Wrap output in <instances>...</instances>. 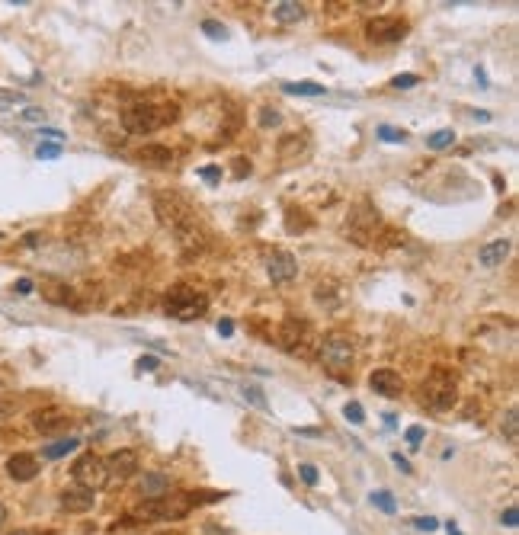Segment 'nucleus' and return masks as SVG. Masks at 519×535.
<instances>
[{
  "label": "nucleus",
  "mask_w": 519,
  "mask_h": 535,
  "mask_svg": "<svg viewBox=\"0 0 519 535\" xmlns=\"http://www.w3.org/2000/svg\"><path fill=\"white\" fill-rule=\"evenodd\" d=\"M177 119H180V106L177 103H164V106L135 103L122 113V128L132 132V135H151V132H158V128L170 125Z\"/></svg>",
  "instance_id": "1"
},
{
  "label": "nucleus",
  "mask_w": 519,
  "mask_h": 535,
  "mask_svg": "<svg viewBox=\"0 0 519 535\" xmlns=\"http://www.w3.org/2000/svg\"><path fill=\"white\" fill-rule=\"evenodd\" d=\"M420 401L427 404L429 410H436V414L455 408V401H459V382H455V372L436 366V369L427 375V382L420 384Z\"/></svg>",
  "instance_id": "2"
},
{
  "label": "nucleus",
  "mask_w": 519,
  "mask_h": 535,
  "mask_svg": "<svg viewBox=\"0 0 519 535\" xmlns=\"http://www.w3.org/2000/svg\"><path fill=\"white\" fill-rule=\"evenodd\" d=\"M164 311L173 317V321H183V324H186V321H196V317H202L205 311H209V295L196 286L180 282V286H173L170 292H167Z\"/></svg>",
  "instance_id": "3"
},
{
  "label": "nucleus",
  "mask_w": 519,
  "mask_h": 535,
  "mask_svg": "<svg viewBox=\"0 0 519 535\" xmlns=\"http://www.w3.org/2000/svg\"><path fill=\"white\" fill-rule=\"evenodd\" d=\"M317 356L331 372H346L353 366L356 356V340L346 331H331L317 340Z\"/></svg>",
  "instance_id": "4"
},
{
  "label": "nucleus",
  "mask_w": 519,
  "mask_h": 535,
  "mask_svg": "<svg viewBox=\"0 0 519 535\" xmlns=\"http://www.w3.org/2000/svg\"><path fill=\"white\" fill-rule=\"evenodd\" d=\"M193 497L189 494H164L158 500H144L141 506H135V520H183L193 513Z\"/></svg>",
  "instance_id": "5"
},
{
  "label": "nucleus",
  "mask_w": 519,
  "mask_h": 535,
  "mask_svg": "<svg viewBox=\"0 0 519 535\" xmlns=\"http://www.w3.org/2000/svg\"><path fill=\"white\" fill-rule=\"evenodd\" d=\"M279 347L286 349L289 356H301V359H311L317 353V337L311 331L308 321H298V317H289L279 327Z\"/></svg>",
  "instance_id": "6"
},
{
  "label": "nucleus",
  "mask_w": 519,
  "mask_h": 535,
  "mask_svg": "<svg viewBox=\"0 0 519 535\" xmlns=\"http://www.w3.org/2000/svg\"><path fill=\"white\" fill-rule=\"evenodd\" d=\"M154 215H158V221L164 228H170V231H180L183 225L196 221L193 205H189L180 193H158V196H154Z\"/></svg>",
  "instance_id": "7"
},
{
  "label": "nucleus",
  "mask_w": 519,
  "mask_h": 535,
  "mask_svg": "<svg viewBox=\"0 0 519 535\" xmlns=\"http://www.w3.org/2000/svg\"><path fill=\"white\" fill-rule=\"evenodd\" d=\"M71 478H74L77 487L99 490L106 481H109V475H106V459H99L97 452L77 455V461L71 465Z\"/></svg>",
  "instance_id": "8"
},
{
  "label": "nucleus",
  "mask_w": 519,
  "mask_h": 535,
  "mask_svg": "<svg viewBox=\"0 0 519 535\" xmlns=\"http://www.w3.org/2000/svg\"><path fill=\"white\" fill-rule=\"evenodd\" d=\"M407 20H401V16H375V20H369L366 23V39H372V42H401V39L407 36Z\"/></svg>",
  "instance_id": "9"
},
{
  "label": "nucleus",
  "mask_w": 519,
  "mask_h": 535,
  "mask_svg": "<svg viewBox=\"0 0 519 535\" xmlns=\"http://www.w3.org/2000/svg\"><path fill=\"white\" fill-rule=\"evenodd\" d=\"M266 276L272 279V286H286L298 276V260L289 250H272L266 253Z\"/></svg>",
  "instance_id": "10"
},
{
  "label": "nucleus",
  "mask_w": 519,
  "mask_h": 535,
  "mask_svg": "<svg viewBox=\"0 0 519 535\" xmlns=\"http://www.w3.org/2000/svg\"><path fill=\"white\" fill-rule=\"evenodd\" d=\"M138 471V452L135 449H116L109 459H106V475L113 481H128V478Z\"/></svg>",
  "instance_id": "11"
},
{
  "label": "nucleus",
  "mask_w": 519,
  "mask_h": 535,
  "mask_svg": "<svg viewBox=\"0 0 519 535\" xmlns=\"http://www.w3.org/2000/svg\"><path fill=\"white\" fill-rule=\"evenodd\" d=\"M71 426V417L61 408H42L32 414V430L42 433V436H52V433H61Z\"/></svg>",
  "instance_id": "12"
},
{
  "label": "nucleus",
  "mask_w": 519,
  "mask_h": 535,
  "mask_svg": "<svg viewBox=\"0 0 519 535\" xmlns=\"http://www.w3.org/2000/svg\"><path fill=\"white\" fill-rule=\"evenodd\" d=\"M369 388L375 394H382V398H401L404 394V378L394 369H375L369 375Z\"/></svg>",
  "instance_id": "13"
},
{
  "label": "nucleus",
  "mask_w": 519,
  "mask_h": 535,
  "mask_svg": "<svg viewBox=\"0 0 519 535\" xmlns=\"http://www.w3.org/2000/svg\"><path fill=\"white\" fill-rule=\"evenodd\" d=\"M42 295H46V302L52 305H61V308H74V311H83L87 305L81 302V292L71 286H64V282H48L46 289H42Z\"/></svg>",
  "instance_id": "14"
},
{
  "label": "nucleus",
  "mask_w": 519,
  "mask_h": 535,
  "mask_svg": "<svg viewBox=\"0 0 519 535\" xmlns=\"http://www.w3.org/2000/svg\"><path fill=\"white\" fill-rule=\"evenodd\" d=\"M510 247L513 244L506 241V237H494V241H487L481 250H478V263H481L484 270H497V266H504V260L510 256Z\"/></svg>",
  "instance_id": "15"
},
{
  "label": "nucleus",
  "mask_w": 519,
  "mask_h": 535,
  "mask_svg": "<svg viewBox=\"0 0 519 535\" xmlns=\"http://www.w3.org/2000/svg\"><path fill=\"white\" fill-rule=\"evenodd\" d=\"M93 506H97L93 490H87V487H68V490H61V510H68V513H90Z\"/></svg>",
  "instance_id": "16"
},
{
  "label": "nucleus",
  "mask_w": 519,
  "mask_h": 535,
  "mask_svg": "<svg viewBox=\"0 0 519 535\" xmlns=\"http://www.w3.org/2000/svg\"><path fill=\"white\" fill-rule=\"evenodd\" d=\"M7 475L13 481H32L39 475V459L29 452H16L7 459Z\"/></svg>",
  "instance_id": "17"
},
{
  "label": "nucleus",
  "mask_w": 519,
  "mask_h": 535,
  "mask_svg": "<svg viewBox=\"0 0 519 535\" xmlns=\"http://www.w3.org/2000/svg\"><path fill=\"white\" fill-rule=\"evenodd\" d=\"M308 16V7L305 4H298V0H279V4H272V20L282 26H295L301 23Z\"/></svg>",
  "instance_id": "18"
},
{
  "label": "nucleus",
  "mask_w": 519,
  "mask_h": 535,
  "mask_svg": "<svg viewBox=\"0 0 519 535\" xmlns=\"http://www.w3.org/2000/svg\"><path fill=\"white\" fill-rule=\"evenodd\" d=\"M314 298L324 305V308H340L343 305V286L337 279H324L314 286Z\"/></svg>",
  "instance_id": "19"
},
{
  "label": "nucleus",
  "mask_w": 519,
  "mask_h": 535,
  "mask_svg": "<svg viewBox=\"0 0 519 535\" xmlns=\"http://www.w3.org/2000/svg\"><path fill=\"white\" fill-rule=\"evenodd\" d=\"M138 490H141L144 500H158V497H164V494H170V478L160 475V471H148Z\"/></svg>",
  "instance_id": "20"
},
{
  "label": "nucleus",
  "mask_w": 519,
  "mask_h": 535,
  "mask_svg": "<svg viewBox=\"0 0 519 535\" xmlns=\"http://www.w3.org/2000/svg\"><path fill=\"white\" fill-rule=\"evenodd\" d=\"M135 158L141 160V164H151V167H170L173 164V151L164 148V144H144V148L135 151Z\"/></svg>",
  "instance_id": "21"
},
{
  "label": "nucleus",
  "mask_w": 519,
  "mask_h": 535,
  "mask_svg": "<svg viewBox=\"0 0 519 535\" xmlns=\"http://www.w3.org/2000/svg\"><path fill=\"white\" fill-rule=\"evenodd\" d=\"M308 151V138L305 135H286L282 141H279V158L282 160H292L298 158V154Z\"/></svg>",
  "instance_id": "22"
},
{
  "label": "nucleus",
  "mask_w": 519,
  "mask_h": 535,
  "mask_svg": "<svg viewBox=\"0 0 519 535\" xmlns=\"http://www.w3.org/2000/svg\"><path fill=\"white\" fill-rule=\"evenodd\" d=\"M282 90L292 93V97H324L327 87L314 83V81H289V83H282Z\"/></svg>",
  "instance_id": "23"
},
{
  "label": "nucleus",
  "mask_w": 519,
  "mask_h": 535,
  "mask_svg": "<svg viewBox=\"0 0 519 535\" xmlns=\"http://www.w3.org/2000/svg\"><path fill=\"white\" fill-rule=\"evenodd\" d=\"M286 228L289 231H311L314 228V218H308V211L305 209H289L286 211Z\"/></svg>",
  "instance_id": "24"
},
{
  "label": "nucleus",
  "mask_w": 519,
  "mask_h": 535,
  "mask_svg": "<svg viewBox=\"0 0 519 535\" xmlns=\"http://www.w3.org/2000/svg\"><path fill=\"white\" fill-rule=\"evenodd\" d=\"M77 445H81V439H74V436L58 439V443L46 445V459H64V455H68V452H74Z\"/></svg>",
  "instance_id": "25"
},
{
  "label": "nucleus",
  "mask_w": 519,
  "mask_h": 535,
  "mask_svg": "<svg viewBox=\"0 0 519 535\" xmlns=\"http://www.w3.org/2000/svg\"><path fill=\"white\" fill-rule=\"evenodd\" d=\"M504 436H506V443L510 445L519 443V410L516 408H510L504 414Z\"/></svg>",
  "instance_id": "26"
},
{
  "label": "nucleus",
  "mask_w": 519,
  "mask_h": 535,
  "mask_svg": "<svg viewBox=\"0 0 519 535\" xmlns=\"http://www.w3.org/2000/svg\"><path fill=\"white\" fill-rule=\"evenodd\" d=\"M452 144H455V132L452 128H439V132H433L427 138V148H433V151H443V148H452Z\"/></svg>",
  "instance_id": "27"
},
{
  "label": "nucleus",
  "mask_w": 519,
  "mask_h": 535,
  "mask_svg": "<svg viewBox=\"0 0 519 535\" xmlns=\"http://www.w3.org/2000/svg\"><path fill=\"white\" fill-rule=\"evenodd\" d=\"M369 500H372V506H378V510L388 513V516H392V513H398V503H394V497L388 494V490H372Z\"/></svg>",
  "instance_id": "28"
},
{
  "label": "nucleus",
  "mask_w": 519,
  "mask_h": 535,
  "mask_svg": "<svg viewBox=\"0 0 519 535\" xmlns=\"http://www.w3.org/2000/svg\"><path fill=\"white\" fill-rule=\"evenodd\" d=\"M26 103V93L20 90H0V113H7V109H16V106Z\"/></svg>",
  "instance_id": "29"
},
{
  "label": "nucleus",
  "mask_w": 519,
  "mask_h": 535,
  "mask_svg": "<svg viewBox=\"0 0 519 535\" xmlns=\"http://www.w3.org/2000/svg\"><path fill=\"white\" fill-rule=\"evenodd\" d=\"M378 138H382V141H392V144H404L407 132L404 128H394V125H378Z\"/></svg>",
  "instance_id": "30"
},
{
  "label": "nucleus",
  "mask_w": 519,
  "mask_h": 535,
  "mask_svg": "<svg viewBox=\"0 0 519 535\" xmlns=\"http://www.w3.org/2000/svg\"><path fill=\"white\" fill-rule=\"evenodd\" d=\"M343 414H346V420L353 423V426H362V423H366V410H362L359 401H350V404L343 408Z\"/></svg>",
  "instance_id": "31"
},
{
  "label": "nucleus",
  "mask_w": 519,
  "mask_h": 535,
  "mask_svg": "<svg viewBox=\"0 0 519 535\" xmlns=\"http://www.w3.org/2000/svg\"><path fill=\"white\" fill-rule=\"evenodd\" d=\"M244 401H250L254 408H260V410H266L270 404H266V398H263V391L260 388H254V384H244Z\"/></svg>",
  "instance_id": "32"
},
{
  "label": "nucleus",
  "mask_w": 519,
  "mask_h": 535,
  "mask_svg": "<svg viewBox=\"0 0 519 535\" xmlns=\"http://www.w3.org/2000/svg\"><path fill=\"white\" fill-rule=\"evenodd\" d=\"M279 122H282V113H279L276 106H263V109H260V125L263 128H272V125H279Z\"/></svg>",
  "instance_id": "33"
},
{
  "label": "nucleus",
  "mask_w": 519,
  "mask_h": 535,
  "mask_svg": "<svg viewBox=\"0 0 519 535\" xmlns=\"http://www.w3.org/2000/svg\"><path fill=\"white\" fill-rule=\"evenodd\" d=\"M46 109H42V106H26L23 113H20V122H39V125H42V122H46Z\"/></svg>",
  "instance_id": "34"
},
{
  "label": "nucleus",
  "mask_w": 519,
  "mask_h": 535,
  "mask_svg": "<svg viewBox=\"0 0 519 535\" xmlns=\"http://www.w3.org/2000/svg\"><path fill=\"white\" fill-rule=\"evenodd\" d=\"M417 83H420V74H398V77H392L394 90H410V87H417Z\"/></svg>",
  "instance_id": "35"
},
{
  "label": "nucleus",
  "mask_w": 519,
  "mask_h": 535,
  "mask_svg": "<svg viewBox=\"0 0 519 535\" xmlns=\"http://www.w3.org/2000/svg\"><path fill=\"white\" fill-rule=\"evenodd\" d=\"M36 158H42V160H55V158H61V144H52V141L39 144V148H36Z\"/></svg>",
  "instance_id": "36"
},
{
  "label": "nucleus",
  "mask_w": 519,
  "mask_h": 535,
  "mask_svg": "<svg viewBox=\"0 0 519 535\" xmlns=\"http://www.w3.org/2000/svg\"><path fill=\"white\" fill-rule=\"evenodd\" d=\"M298 475H301V481L308 484V487H314V484L321 481V478H317V468L308 465V461H305V465H298Z\"/></svg>",
  "instance_id": "37"
},
{
  "label": "nucleus",
  "mask_w": 519,
  "mask_h": 535,
  "mask_svg": "<svg viewBox=\"0 0 519 535\" xmlns=\"http://www.w3.org/2000/svg\"><path fill=\"white\" fill-rule=\"evenodd\" d=\"M16 408H20V401L7 398V394H0V420H7L10 414H16Z\"/></svg>",
  "instance_id": "38"
},
{
  "label": "nucleus",
  "mask_w": 519,
  "mask_h": 535,
  "mask_svg": "<svg viewBox=\"0 0 519 535\" xmlns=\"http://www.w3.org/2000/svg\"><path fill=\"white\" fill-rule=\"evenodd\" d=\"M202 32H209L212 39H228V29L219 23V20H205V23H202Z\"/></svg>",
  "instance_id": "39"
},
{
  "label": "nucleus",
  "mask_w": 519,
  "mask_h": 535,
  "mask_svg": "<svg viewBox=\"0 0 519 535\" xmlns=\"http://www.w3.org/2000/svg\"><path fill=\"white\" fill-rule=\"evenodd\" d=\"M500 522H504L506 529H516L519 526V510H516V506H506L504 516H500Z\"/></svg>",
  "instance_id": "40"
},
{
  "label": "nucleus",
  "mask_w": 519,
  "mask_h": 535,
  "mask_svg": "<svg viewBox=\"0 0 519 535\" xmlns=\"http://www.w3.org/2000/svg\"><path fill=\"white\" fill-rule=\"evenodd\" d=\"M414 526L420 529V532H436V529H439V522L433 520V516H417V520H414Z\"/></svg>",
  "instance_id": "41"
},
{
  "label": "nucleus",
  "mask_w": 519,
  "mask_h": 535,
  "mask_svg": "<svg viewBox=\"0 0 519 535\" xmlns=\"http://www.w3.org/2000/svg\"><path fill=\"white\" fill-rule=\"evenodd\" d=\"M423 436H427V433H423V426H410V430L404 433V439H407V443H410V445H414V449L423 443Z\"/></svg>",
  "instance_id": "42"
},
{
  "label": "nucleus",
  "mask_w": 519,
  "mask_h": 535,
  "mask_svg": "<svg viewBox=\"0 0 519 535\" xmlns=\"http://www.w3.org/2000/svg\"><path fill=\"white\" fill-rule=\"evenodd\" d=\"M250 170H254V167H250L247 158H237V160H234V176H237V180H244Z\"/></svg>",
  "instance_id": "43"
},
{
  "label": "nucleus",
  "mask_w": 519,
  "mask_h": 535,
  "mask_svg": "<svg viewBox=\"0 0 519 535\" xmlns=\"http://www.w3.org/2000/svg\"><path fill=\"white\" fill-rule=\"evenodd\" d=\"M199 176H202L205 183H212V186H215V183L221 180V170H219V167H202V170H199Z\"/></svg>",
  "instance_id": "44"
},
{
  "label": "nucleus",
  "mask_w": 519,
  "mask_h": 535,
  "mask_svg": "<svg viewBox=\"0 0 519 535\" xmlns=\"http://www.w3.org/2000/svg\"><path fill=\"white\" fill-rule=\"evenodd\" d=\"M138 372H158V359L154 356H141L138 359Z\"/></svg>",
  "instance_id": "45"
},
{
  "label": "nucleus",
  "mask_w": 519,
  "mask_h": 535,
  "mask_svg": "<svg viewBox=\"0 0 519 535\" xmlns=\"http://www.w3.org/2000/svg\"><path fill=\"white\" fill-rule=\"evenodd\" d=\"M39 138H48L52 144H61V138H64V135H61L58 128H39Z\"/></svg>",
  "instance_id": "46"
},
{
  "label": "nucleus",
  "mask_w": 519,
  "mask_h": 535,
  "mask_svg": "<svg viewBox=\"0 0 519 535\" xmlns=\"http://www.w3.org/2000/svg\"><path fill=\"white\" fill-rule=\"evenodd\" d=\"M392 459H394V465H398L401 471H404V475H414V468H410V461H407V459H404V455H401V452H394Z\"/></svg>",
  "instance_id": "47"
},
{
  "label": "nucleus",
  "mask_w": 519,
  "mask_h": 535,
  "mask_svg": "<svg viewBox=\"0 0 519 535\" xmlns=\"http://www.w3.org/2000/svg\"><path fill=\"white\" fill-rule=\"evenodd\" d=\"M32 289H36V286H32V279H16V286H13V292H16V295H29V292H32Z\"/></svg>",
  "instance_id": "48"
},
{
  "label": "nucleus",
  "mask_w": 519,
  "mask_h": 535,
  "mask_svg": "<svg viewBox=\"0 0 519 535\" xmlns=\"http://www.w3.org/2000/svg\"><path fill=\"white\" fill-rule=\"evenodd\" d=\"M219 333H221V337H231V333H234V324L228 321V317H221V321H219Z\"/></svg>",
  "instance_id": "49"
},
{
  "label": "nucleus",
  "mask_w": 519,
  "mask_h": 535,
  "mask_svg": "<svg viewBox=\"0 0 519 535\" xmlns=\"http://www.w3.org/2000/svg\"><path fill=\"white\" fill-rule=\"evenodd\" d=\"M39 244H42V234H36V231L23 237V247H39Z\"/></svg>",
  "instance_id": "50"
},
{
  "label": "nucleus",
  "mask_w": 519,
  "mask_h": 535,
  "mask_svg": "<svg viewBox=\"0 0 519 535\" xmlns=\"http://www.w3.org/2000/svg\"><path fill=\"white\" fill-rule=\"evenodd\" d=\"M154 535H183V532H177V529H160V532H154Z\"/></svg>",
  "instance_id": "51"
},
{
  "label": "nucleus",
  "mask_w": 519,
  "mask_h": 535,
  "mask_svg": "<svg viewBox=\"0 0 519 535\" xmlns=\"http://www.w3.org/2000/svg\"><path fill=\"white\" fill-rule=\"evenodd\" d=\"M10 535H36V532H29V529H16V532H10Z\"/></svg>",
  "instance_id": "52"
},
{
  "label": "nucleus",
  "mask_w": 519,
  "mask_h": 535,
  "mask_svg": "<svg viewBox=\"0 0 519 535\" xmlns=\"http://www.w3.org/2000/svg\"><path fill=\"white\" fill-rule=\"evenodd\" d=\"M4 520H7V510H4V503H0V526H4Z\"/></svg>",
  "instance_id": "53"
},
{
  "label": "nucleus",
  "mask_w": 519,
  "mask_h": 535,
  "mask_svg": "<svg viewBox=\"0 0 519 535\" xmlns=\"http://www.w3.org/2000/svg\"><path fill=\"white\" fill-rule=\"evenodd\" d=\"M449 535H462L459 529H455V522H449Z\"/></svg>",
  "instance_id": "54"
},
{
  "label": "nucleus",
  "mask_w": 519,
  "mask_h": 535,
  "mask_svg": "<svg viewBox=\"0 0 519 535\" xmlns=\"http://www.w3.org/2000/svg\"><path fill=\"white\" fill-rule=\"evenodd\" d=\"M209 535H231V532H219V529H209Z\"/></svg>",
  "instance_id": "55"
},
{
  "label": "nucleus",
  "mask_w": 519,
  "mask_h": 535,
  "mask_svg": "<svg viewBox=\"0 0 519 535\" xmlns=\"http://www.w3.org/2000/svg\"><path fill=\"white\" fill-rule=\"evenodd\" d=\"M0 241H4V231H0Z\"/></svg>",
  "instance_id": "56"
}]
</instances>
